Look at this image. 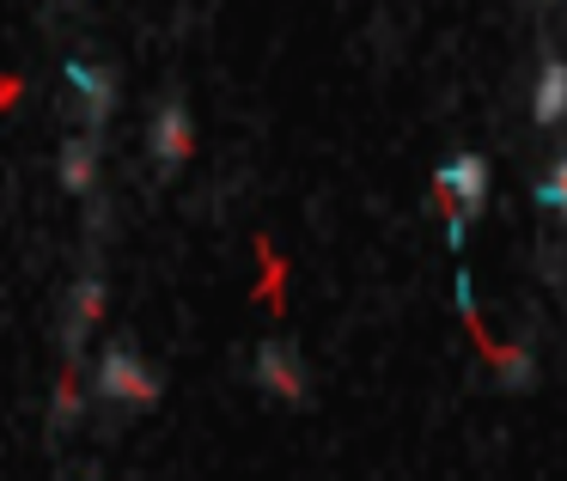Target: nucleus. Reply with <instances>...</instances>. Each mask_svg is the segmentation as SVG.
<instances>
[{
    "instance_id": "7ed1b4c3",
    "label": "nucleus",
    "mask_w": 567,
    "mask_h": 481,
    "mask_svg": "<svg viewBox=\"0 0 567 481\" xmlns=\"http://www.w3.org/2000/svg\"><path fill=\"white\" fill-rule=\"evenodd\" d=\"M153 153H159L165 171L196 153V123H189L184 104H159V116H153Z\"/></svg>"
},
{
    "instance_id": "0eeeda50",
    "label": "nucleus",
    "mask_w": 567,
    "mask_h": 481,
    "mask_svg": "<svg viewBox=\"0 0 567 481\" xmlns=\"http://www.w3.org/2000/svg\"><path fill=\"white\" fill-rule=\"evenodd\" d=\"M68 80L80 86V111H86V123L99 128L104 116H111V74H92L86 62H74V67H68Z\"/></svg>"
},
{
    "instance_id": "6e6552de",
    "label": "nucleus",
    "mask_w": 567,
    "mask_h": 481,
    "mask_svg": "<svg viewBox=\"0 0 567 481\" xmlns=\"http://www.w3.org/2000/svg\"><path fill=\"white\" fill-rule=\"evenodd\" d=\"M104 317V286L99 281H80L74 286V317H68V347H80L86 342V330Z\"/></svg>"
},
{
    "instance_id": "39448f33",
    "label": "nucleus",
    "mask_w": 567,
    "mask_h": 481,
    "mask_svg": "<svg viewBox=\"0 0 567 481\" xmlns=\"http://www.w3.org/2000/svg\"><path fill=\"white\" fill-rule=\"evenodd\" d=\"M530 116H537V128H555L567 116V62H561V55L543 62L537 92H530Z\"/></svg>"
},
{
    "instance_id": "f257e3e1",
    "label": "nucleus",
    "mask_w": 567,
    "mask_h": 481,
    "mask_svg": "<svg viewBox=\"0 0 567 481\" xmlns=\"http://www.w3.org/2000/svg\"><path fill=\"white\" fill-rule=\"evenodd\" d=\"M99 396L104 402H123V408H153L159 402V384H153V372L128 347H111L99 359Z\"/></svg>"
},
{
    "instance_id": "9d476101",
    "label": "nucleus",
    "mask_w": 567,
    "mask_h": 481,
    "mask_svg": "<svg viewBox=\"0 0 567 481\" xmlns=\"http://www.w3.org/2000/svg\"><path fill=\"white\" fill-rule=\"evenodd\" d=\"M74 420H80V384L62 378L55 384V427H74Z\"/></svg>"
},
{
    "instance_id": "f03ea898",
    "label": "nucleus",
    "mask_w": 567,
    "mask_h": 481,
    "mask_svg": "<svg viewBox=\"0 0 567 481\" xmlns=\"http://www.w3.org/2000/svg\"><path fill=\"white\" fill-rule=\"evenodd\" d=\"M433 189H440L445 208H457V213H470V220H476V213L488 208V159H476V153H457V159L440 165Z\"/></svg>"
},
{
    "instance_id": "20e7f679",
    "label": "nucleus",
    "mask_w": 567,
    "mask_h": 481,
    "mask_svg": "<svg viewBox=\"0 0 567 481\" xmlns=\"http://www.w3.org/2000/svg\"><path fill=\"white\" fill-rule=\"evenodd\" d=\"M257 378H262V390L287 396V402H299V396H306V372H299L293 354H287V342H262L257 347Z\"/></svg>"
},
{
    "instance_id": "1a4fd4ad",
    "label": "nucleus",
    "mask_w": 567,
    "mask_h": 481,
    "mask_svg": "<svg viewBox=\"0 0 567 481\" xmlns=\"http://www.w3.org/2000/svg\"><path fill=\"white\" fill-rule=\"evenodd\" d=\"M537 201H543V208H555V213L567 220V159H561V165H555V171L537 184Z\"/></svg>"
},
{
    "instance_id": "423d86ee",
    "label": "nucleus",
    "mask_w": 567,
    "mask_h": 481,
    "mask_svg": "<svg viewBox=\"0 0 567 481\" xmlns=\"http://www.w3.org/2000/svg\"><path fill=\"white\" fill-rule=\"evenodd\" d=\"M62 184L74 189V196H86V189L99 184V140L92 135H80L62 147Z\"/></svg>"
}]
</instances>
